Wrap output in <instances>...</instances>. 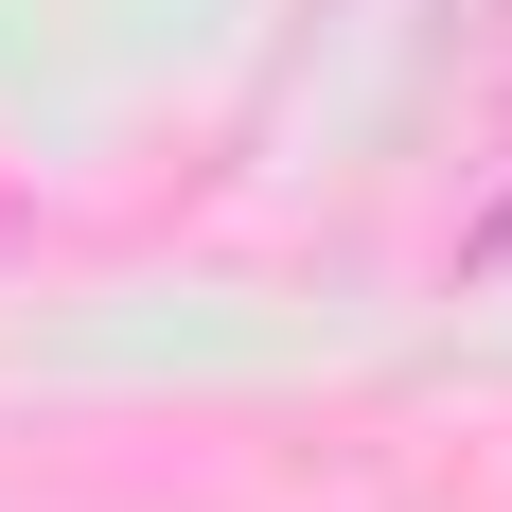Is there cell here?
<instances>
[{"label":"cell","mask_w":512,"mask_h":512,"mask_svg":"<svg viewBox=\"0 0 512 512\" xmlns=\"http://www.w3.org/2000/svg\"><path fill=\"white\" fill-rule=\"evenodd\" d=\"M460 283H477V301H512V195H495V212L460 230Z\"/></svg>","instance_id":"cell-1"}]
</instances>
